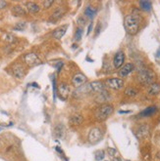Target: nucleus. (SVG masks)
Instances as JSON below:
<instances>
[{
	"label": "nucleus",
	"mask_w": 160,
	"mask_h": 161,
	"mask_svg": "<svg viewBox=\"0 0 160 161\" xmlns=\"http://www.w3.org/2000/svg\"><path fill=\"white\" fill-rule=\"evenodd\" d=\"M134 68H135V66L133 64H131V63L126 64L125 66H123L122 68H120V70H119V75H120L121 77L128 76V75L134 70Z\"/></svg>",
	"instance_id": "obj_9"
},
{
	"label": "nucleus",
	"mask_w": 160,
	"mask_h": 161,
	"mask_svg": "<svg viewBox=\"0 0 160 161\" xmlns=\"http://www.w3.org/2000/svg\"><path fill=\"white\" fill-rule=\"evenodd\" d=\"M24 61L25 63L29 66H35V64L39 63V59H38L37 55L35 53H29L24 56Z\"/></svg>",
	"instance_id": "obj_7"
},
{
	"label": "nucleus",
	"mask_w": 160,
	"mask_h": 161,
	"mask_svg": "<svg viewBox=\"0 0 160 161\" xmlns=\"http://www.w3.org/2000/svg\"><path fill=\"white\" fill-rule=\"evenodd\" d=\"M104 156H105L104 151L103 150H99V151H97V152L95 153V159H96L97 161H100V160L103 159Z\"/></svg>",
	"instance_id": "obj_27"
},
{
	"label": "nucleus",
	"mask_w": 160,
	"mask_h": 161,
	"mask_svg": "<svg viewBox=\"0 0 160 161\" xmlns=\"http://www.w3.org/2000/svg\"><path fill=\"white\" fill-rule=\"evenodd\" d=\"M64 132H65V130H64V127L62 125H58L55 128V135L58 138H62L64 135Z\"/></svg>",
	"instance_id": "obj_22"
},
{
	"label": "nucleus",
	"mask_w": 160,
	"mask_h": 161,
	"mask_svg": "<svg viewBox=\"0 0 160 161\" xmlns=\"http://www.w3.org/2000/svg\"><path fill=\"white\" fill-rule=\"evenodd\" d=\"M52 4H53V1H51V0L43 2V6H44V8H49V7L52 5Z\"/></svg>",
	"instance_id": "obj_30"
},
{
	"label": "nucleus",
	"mask_w": 160,
	"mask_h": 161,
	"mask_svg": "<svg viewBox=\"0 0 160 161\" xmlns=\"http://www.w3.org/2000/svg\"><path fill=\"white\" fill-rule=\"evenodd\" d=\"M91 28H92V25H90V27H88V34H90V33Z\"/></svg>",
	"instance_id": "obj_33"
},
{
	"label": "nucleus",
	"mask_w": 160,
	"mask_h": 161,
	"mask_svg": "<svg viewBox=\"0 0 160 161\" xmlns=\"http://www.w3.org/2000/svg\"><path fill=\"white\" fill-rule=\"evenodd\" d=\"M78 23H79L80 25H84L86 24V20H84L83 17H81L79 20H78Z\"/></svg>",
	"instance_id": "obj_31"
},
{
	"label": "nucleus",
	"mask_w": 160,
	"mask_h": 161,
	"mask_svg": "<svg viewBox=\"0 0 160 161\" xmlns=\"http://www.w3.org/2000/svg\"><path fill=\"white\" fill-rule=\"evenodd\" d=\"M125 94L127 96H129V97H135L138 94V91L136 90V89H134V88H127L126 89V91H125Z\"/></svg>",
	"instance_id": "obj_24"
},
{
	"label": "nucleus",
	"mask_w": 160,
	"mask_h": 161,
	"mask_svg": "<svg viewBox=\"0 0 160 161\" xmlns=\"http://www.w3.org/2000/svg\"><path fill=\"white\" fill-rule=\"evenodd\" d=\"M130 110H128V111H122V110H120V111H119V113H130Z\"/></svg>",
	"instance_id": "obj_34"
},
{
	"label": "nucleus",
	"mask_w": 160,
	"mask_h": 161,
	"mask_svg": "<svg viewBox=\"0 0 160 161\" xmlns=\"http://www.w3.org/2000/svg\"><path fill=\"white\" fill-rule=\"evenodd\" d=\"M12 12L15 16H17V17H22V16L26 15V11L24 10V8H23L22 6H19V5L13 7Z\"/></svg>",
	"instance_id": "obj_19"
},
{
	"label": "nucleus",
	"mask_w": 160,
	"mask_h": 161,
	"mask_svg": "<svg viewBox=\"0 0 160 161\" xmlns=\"http://www.w3.org/2000/svg\"><path fill=\"white\" fill-rule=\"evenodd\" d=\"M14 28L17 29V30H23V29L26 28V23H24V22L18 23V24L14 27Z\"/></svg>",
	"instance_id": "obj_28"
},
{
	"label": "nucleus",
	"mask_w": 160,
	"mask_h": 161,
	"mask_svg": "<svg viewBox=\"0 0 160 161\" xmlns=\"http://www.w3.org/2000/svg\"><path fill=\"white\" fill-rule=\"evenodd\" d=\"M63 13H64V10L61 7H58V8L56 9L55 11H54V13H53V15H52V17L54 18V19H58V18H60L61 16L63 15Z\"/></svg>",
	"instance_id": "obj_23"
},
{
	"label": "nucleus",
	"mask_w": 160,
	"mask_h": 161,
	"mask_svg": "<svg viewBox=\"0 0 160 161\" xmlns=\"http://www.w3.org/2000/svg\"><path fill=\"white\" fill-rule=\"evenodd\" d=\"M113 112V107L110 105H102L95 110V117L98 120H104Z\"/></svg>",
	"instance_id": "obj_3"
},
{
	"label": "nucleus",
	"mask_w": 160,
	"mask_h": 161,
	"mask_svg": "<svg viewBox=\"0 0 160 161\" xmlns=\"http://www.w3.org/2000/svg\"><path fill=\"white\" fill-rule=\"evenodd\" d=\"M67 26H63L60 27L58 28H56L53 32V37L56 39H60L62 38V36L66 33V30H67Z\"/></svg>",
	"instance_id": "obj_15"
},
{
	"label": "nucleus",
	"mask_w": 160,
	"mask_h": 161,
	"mask_svg": "<svg viewBox=\"0 0 160 161\" xmlns=\"http://www.w3.org/2000/svg\"><path fill=\"white\" fill-rule=\"evenodd\" d=\"M59 94L60 96L62 97L63 99H66L68 96H69V93H70V89H69V86L65 83H61L59 85Z\"/></svg>",
	"instance_id": "obj_14"
},
{
	"label": "nucleus",
	"mask_w": 160,
	"mask_h": 161,
	"mask_svg": "<svg viewBox=\"0 0 160 161\" xmlns=\"http://www.w3.org/2000/svg\"><path fill=\"white\" fill-rule=\"evenodd\" d=\"M86 82V77L84 76V74H82V73H77V74H75L72 78V84L73 86L76 87V88L81 87L82 85H84Z\"/></svg>",
	"instance_id": "obj_6"
},
{
	"label": "nucleus",
	"mask_w": 160,
	"mask_h": 161,
	"mask_svg": "<svg viewBox=\"0 0 160 161\" xmlns=\"http://www.w3.org/2000/svg\"><path fill=\"white\" fill-rule=\"evenodd\" d=\"M106 86L113 90H120L124 86V80L121 78H108L106 80Z\"/></svg>",
	"instance_id": "obj_5"
},
{
	"label": "nucleus",
	"mask_w": 160,
	"mask_h": 161,
	"mask_svg": "<svg viewBox=\"0 0 160 161\" xmlns=\"http://www.w3.org/2000/svg\"><path fill=\"white\" fill-rule=\"evenodd\" d=\"M157 56L160 57V48H159V50H158V51H157Z\"/></svg>",
	"instance_id": "obj_35"
},
{
	"label": "nucleus",
	"mask_w": 160,
	"mask_h": 161,
	"mask_svg": "<svg viewBox=\"0 0 160 161\" xmlns=\"http://www.w3.org/2000/svg\"><path fill=\"white\" fill-rule=\"evenodd\" d=\"M125 28L127 32L131 35H135L139 28V19L138 15H129L125 19Z\"/></svg>",
	"instance_id": "obj_1"
},
{
	"label": "nucleus",
	"mask_w": 160,
	"mask_h": 161,
	"mask_svg": "<svg viewBox=\"0 0 160 161\" xmlns=\"http://www.w3.org/2000/svg\"><path fill=\"white\" fill-rule=\"evenodd\" d=\"M155 79V73L151 70H141L139 73V80L143 85H151Z\"/></svg>",
	"instance_id": "obj_2"
},
{
	"label": "nucleus",
	"mask_w": 160,
	"mask_h": 161,
	"mask_svg": "<svg viewBox=\"0 0 160 161\" xmlns=\"http://www.w3.org/2000/svg\"><path fill=\"white\" fill-rule=\"evenodd\" d=\"M82 34H83V28H82V27H78L76 31V39L78 41L82 39Z\"/></svg>",
	"instance_id": "obj_29"
},
{
	"label": "nucleus",
	"mask_w": 160,
	"mask_h": 161,
	"mask_svg": "<svg viewBox=\"0 0 160 161\" xmlns=\"http://www.w3.org/2000/svg\"><path fill=\"white\" fill-rule=\"evenodd\" d=\"M139 6H141V8L143 9V11H150V10H151V8H152L151 2L145 1V0L139 2Z\"/></svg>",
	"instance_id": "obj_21"
},
{
	"label": "nucleus",
	"mask_w": 160,
	"mask_h": 161,
	"mask_svg": "<svg viewBox=\"0 0 160 161\" xmlns=\"http://www.w3.org/2000/svg\"><path fill=\"white\" fill-rule=\"evenodd\" d=\"M26 6H27V8H28L29 12H31L33 14H35L39 11V6H38L36 3H35V2H27Z\"/></svg>",
	"instance_id": "obj_17"
},
{
	"label": "nucleus",
	"mask_w": 160,
	"mask_h": 161,
	"mask_svg": "<svg viewBox=\"0 0 160 161\" xmlns=\"http://www.w3.org/2000/svg\"><path fill=\"white\" fill-rule=\"evenodd\" d=\"M160 93V84L159 83H152L149 85V88H148V94L152 96H155L157 94Z\"/></svg>",
	"instance_id": "obj_16"
},
{
	"label": "nucleus",
	"mask_w": 160,
	"mask_h": 161,
	"mask_svg": "<svg viewBox=\"0 0 160 161\" xmlns=\"http://www.w3.org/2000/svg\"><path fill=\"white\" fill-rule=\"evenodd\" d=\"M12 72H13V74H14L16 77L20 78V79L24 77V75H25V70H24V68H23L21 64H15L14 66H13Z\"/></svg>",
	"instance_id": "obj_11"
},
{
	"label": "nucleus",
	"mask_w": 160,
	"mask_h": 161,
	"mask_svg": "<svg viewBox=\"0 0 160 161\" xmlns=\"http://www.w3.org/2000/svg\"><path fill=\"white\" fill-rule=\"evenodd\" d=\"M90 89H92L96 93H103L104 91V85L100 81H93L90 84Z\"/></svg>",
	"instance_id": "obj_12"
},
{
	"label": "nucleus",
	"mask_w": 160,
	"mask_h": 161,
	"mask_svg": "<svg viewBox=\"0 0 160 161\" xmlns=\"http://www.w3.org/2000/svg\"><path fill=\"white\" fill-rule=\"evenodd\" d=\"M136 135L139 140L145 139L146 137H148V135H149V128H148V126L146 124H143L141 126H139Z\"/></svg>",
	"instance_id": "obj_8"
},
{
	"label": "nucleus",
	"mask_w": 160,
	"mask_h": 161,
	"mask_svg": "<svg viewBox=\"0 0 160 161\" xmlns=\"http://www.w3.org/2000/svg\"><path fill=\"white\" fill-rule=\"evenodd\" d=\"M125 62V54L123 52H118L113 60V64L116 68H120Z\"/></svg>",
	"instance_id": "obj_10"
},
{
	"label": "nucleus",
	"mask_w": 160,
	"mask_h": 161,
	"mask_svg": "<svg viewBox=\"0 0 160 161\" xmlns=\"http://www.w3.org/2000/svg\"><path fill=\"white\" fill-rule=\"evenodd\" d=\"M83 120H84V118L81 114L75 113L70 117V124L72 126H79L83 123Z\"/></svg>",
	"instance_id": "obj_13"
},
{
	"label": "nucleus",
	"mask_w": 160,
	"mask_h": 161,
	"mask_svg": "<svg viewBox=\"0 0 160 161\" xmlns=\"http://www.w3.org/2000/svg\"><path fill=\"white\" fill-rule=\"evenodd\" d=\"M107 151H108L109 155H110L111 157H113V158L118 157V151H117V149H116V148H108V149H107Z\"/></svg>",
	"instance_id": "obj_26"
},
{
	"label": "nucleus",
	"mask_w": 160,
	"mask_h": 161,
	"mask_svg": "<svg viewBox=\"0 0 160 161\" xmlns=\"http://www.w3.org/2000/svg\"><path fill=\"white\" fill-rule=\"evenodd\" d=\"M97 10L94 8V7H86V10H84V15L88 16V18H90V19H93L95 16V14H96Z\"/></svg>",
	"instance_id": "obj_20"
},
{
	"label": "nucleus",
	"mask_w": 160,
	"mask_h": 161,
	"mask_svg": "<svg viewBox=\"0 0 160 161\" xmlns=\"http://www.w3.org/2000/svg\"><path fill=\"white\" fill-rule=\"evenodd\" d=\"M3 38H4V40L5 41H7V42H14V41H16V37L13 34H11V33H7V34H4V36H3Z\"/></svg>",
	"instance_id": "obj_25"
},
{
	"label": "nucleus",
	"mask_w": 160,
	"mask_h": 161,
	"mask_svg": "<svg viewBox=\"0 0 160 161\" xmlns=\"http://www.w3.org/2000/svg\"><path fill=\"white\" fill-rule=\"evenodd\" d=\"M6 6V2L5 1H0V8H4Z\"/></svg>",
	"instance_id": "obj_32"
},
{
	"label": "nucleus",
	"mask_w": 160,
	"mask_h": 161,
	"mask_svg": "<svg viewBox=\"0 0 160 161\" xmlns=\"http://www.w3.org/2000/svg\"><path fill=\"white\" fill-rule=\"evenodd\" d=\"M102 135H103V133H102V131H101V129H100V128H97V127L92 128L90 131L88 136V142H90V144H97V142L102 139Z\"/></svg>",
	"instance_id": "obj_4"
},
{
	"label": "nucleus",
	"mask_w": 160,
	"mask_h": 161,
	"mask_svg": "<svg viewBox=\"0 0 160 161\" xmlns=\"http://www.w3.org/2000/svg\"><path fill=\"white\" fill-rule=\"evenodd\" d=\"M157 110V107H147V109H145V110H143V112H141L139 113V116H149V115H152L153 113H155Z\"/></svg>",
	"instance_id": "obj_18"
}]
</instances>
